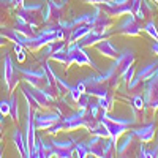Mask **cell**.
<instances>
[{
	"instance_id": "cell-1",
	"label": "cell",
	"mask_w": 158,
	"mask_h": 158,
	"mask_svg": "<svg viewBox=\"0 0 158 158\" xmlns=\"http://www.w3.org/2000/svg\"><path fill=\"white\" fill-rule=\"evenodd\" d=\"M43 10H44V3H25L19 6L16 15L19 19L25 21L36 29L43 22Z\"/></svg>"
},
{
	"instance_id": "cell-2",
	"label": "cell",
	"mask_w": 158,
	"mask_h": 158,
	"mask_svg": "<svg viewBox=\"0 0 158 158\" xmlns=\"http://www.w3.org/2000/svg\"><path fill=\"white\" fill-rule=\"evenodd\" d=\"M89 155H94L98 158L104 156H111V150L114 147L115 141L112 138H98V136H92L89 141H85Z\"/></svg>"
},
{
	"instance_id": "cell-3",
	"label": "cell",
	"mask_w": 158,
	"mask_h": 158,
	"mask_svg": "<svg viewBox=\"0 0 158 158\" xmlns=\"http://www.w3.org/2000/svg\"><path fill=\"white\" fill-rule=\"evenodd\" d=\"M98 120H100L104 127H106V130L109 131V136H111L115 142L118 141V138H120L123 133H127V131H128V125L120 123V122L114 120V118H111L109 114H108V111H104V109H101V108H100V112H98Z\"/></svg>"
},
{
	"instance_id": "cell-4",
	"label": "cell",
	"mask_w": 158,
	"mask_h": 158,
	"mask_svg": "<svg viewBox=\"0 0 158 158\" xmlns=\"http://www.w3.org/2000/svg\"><path fill=\"white\" fill-rule=\"evenodd\" d=\"M3 82L10 94L16 89L19 82V70L18 67H15V62L10 54H5L3 57Z\"/></svg>"
},
{
	"instance_id": "cell-5",
	"label": "cell",
	"mask_w": 158,
	"mask_h": 158,
	"mask_svg": "<svg viewBox=\"0 0 158 158\" xmlns=\"http://www.w3.org/2000/svg\"><path fill=\"white\" fill-rule=\"evenodd\" d=\"M68 60H70V65H71V63H76V65H79V67H82V65H89V67L101 71V70L97 67V63L89 57V54L84 51V48L79 46L77 43H71V44L68 46Z\"/></svg>"
},
{
	"instance_id": "cell-6",
	"label": "cell",
	"mask_w": 158,
	"mask_h": 158,
	"mask_svg": "<svg viewBox=\"0 0 158 158\" xmlns=\"http://www.w3.org/2000/svg\"><path fill=\"white\" fill-rule=\"evenodd\" d=\"M49 144H51V149H52L54 156L70 158V156H73V152H74L76 138L68 136L67 139H52V141H49Z\"/></svg>"
},
{
	"instance_id": "cell-7",
	"label": "cell",
	"mask_w": 158,
	"mask_h": 158,
	"mask_svg": "<svg viewBox=\"0 0 158 158\" xmlns=\"http://www.w3.org/2000/svg\"><path fill=\"white\" fill-rule=\"evenodd\" d=\"M65 5L56 0H48L43 10V24H57L62 21Z\"/></svg>"
},
{
	"instance_id": "cell-8",
	"label": "cell",
	"mask_w": 158,
	"mask_h": 158,
	"mask_svg": "<svg viewBox=\"0 0 158 158\" xmlns=\"http://www.w3.org/2000/svg\"><path fill=\"white\" fill-rule=\"evenodd\" d=\"M115 32L120 33V35H125V36H138V35L142 32L141 21H138L135 15L128 13V16H127L125 21L115 29Z\"/></svg>"
},
{
	"instance_id": "cell-9",
	"label": "cell",
	"mask_w": 158,
	"mask_h": 158,
	"mask_svg": "<svg viewBox=\"0 0 158 158\" xmlns=\"http://www.w3.org/2000/svg\"><path fill=\"white\" fill-rule=\"evenodd\" d=\"M22 87L33 97V100H35V103H36V106L48 108L49 104L54 101V95H52L51 92H48L44 87H33V85H30V84H29V85L24 84Z\"/></svg>"
},
{
	"instance_id": "cell-10",
	"label": "cell",
	"mask_w": 158,
	"mask_h": 158,
	"mask_svg": "<svg viewBox=\"0 0 158 158\" xmlns=\"http://www.w3.org/2000/svg\"><path fill=\"white\" fill-rule=\"evenodd\" d=\"M144 103L149 109H158V74H155L144 89Z\"/></svg>"
},
{
	"instance_id": "cell-11",
	"label": "cell",
	"mask_w": 158,
	"mask_h": 158,
	"mask_svg": "<svg viewBox=\"0 0 158 158\" xmlns=\"http://www.w3.org/2000/svg\"><path fill=\"white\" fill-rule=\"evenodd\" d=\"M54 40H57V35L56 32H51V30H41L40 33H36L33 38H29V43H27V48L29 51H38V49H41L44 48L48 43L51 41H54Z\"/></svg>"
},
{
	"instance_id": "cell-12",
	"label": "cell",
	"mask_w": 158,
	"mask_h": 158,
	"mask_svg": "<svg viewBox=\"0 0 158 158\" xmlns=\"http://www.w3.org/2000/svg\"><path fill=\"white\" fill-rule=\"evenodd\" d=\"M19 73L24 76L22 79L27 84L33 85V87H43V82H46V71L41 67L40 70H27V68H21L18 67Z\"/></svg>"
},
{
	"instance_id": "cell-13",
	"label": "cell",
	"mask_w": 158,
	"mask_h": 158,
	"mask_svg": "<svg viewBox=\"0 0 158 158\" xmlns=\"http://www.w3.org/2000/svg\"><path fill=\"white\" fill-rule=\"evenodd\" d=\"M156 70H158V62H152V63L146 65V67H142V70L127 84L128 89H136V85L139 82H146V81H149V79H152L156 74Z\"/></svg>"
},
{
	"instance_id": "cell-14",
	"label": "cell",
	"mask_w": 158,
	"mask_h": 158,
	"mask_svg": "<svg viewBox=\"0 0 158 158\" xmlns=\"http://www.w3.org/2000/svg\"><path fill=\"white\" fill-rule=\"evenodd\" d=\"M62 118V115L54 111V112H49V114H41V112H38L35 111L33 112V120H35V127L38 130H48L49 127H52L56 122H59Z\"/></svg>"
},
{
	"instance_id": "cell-15",
	"label": "cell",
	"mask_w": 158,
	"mask_h": 158,
	"mask_svg": "<svg viewBox=\"0 0 158 158\" xmlns=\"http://www.w3.org/2000/svg\"><path fill=\"white\" fill-rule=\"evenodd\" d=\"M135 60H136V56H135V52L130 51V49H127L123 54H118V57L114 59V67H115L117 74L120 76V79H122V74H123L130 67H133Z\"/></svg>"
},
{
	"instance_id": "cell-16",
	"label": "cell",
	"mask_w": 158,
	"mask_h": 158,
	"mask_svg": "<svg viewBox=\"0 0 158 158\" xmlns=\"http://www.w3.org/2000/svg\"><path fill=\"white\" fill-rule=\"evenodd\" d=\"M30 156L32 158H49V156H54L52 149H51V144L43 141L41 138H36L35 144H33V149L30 152Z\"/></svg>"
},
{
	"instance_id": "cell-17",
	"label": "cell",
	"mask_w": 158,
	"mask_h": 158,
	"mask_svg": "<svg viewBox=\"0 0 158 158\" xmlns=\"http://www.w3.org/2000/svg\"><path fill=\"white\" fill-rule=\"evenodd\" d=\"M0 35H2L5 40H8V41H11L13 44H22L24 48L27 46L29 43V38L22 36L21 33H18L15 29H8V27H0Z\"/></svg>"
},
{
	"instance_id": "cell-18",
	"label": "cell",
	"mask_w": 158,
	"mask_h": 158,
	"mask_svg": "<svg viewBox=\"0 0 158 158\" xmlns=\"http://www.w3.org/2000/svg\"><path fill=\"white\" fill-rule=\"evenodd\" d=\"M95 46H97V51L100 52V54L106 56V57H109V59H117L118 54H120V52H118V49L112 44V41H111V40H108V38L101 40V41L97 43Z\"/></svg>"
},
{
	"instance_id": "cell-19",
	"label": "cell",
	"mask_w": 158,
	"mask_h": 158,
	"mask_svg": "<svg viewBox=\"0 0 158 158\" xmlns=\"http://www.w3.org/2000/svg\"><path fill=\"white\" fill-rule=\"evenodd\" d=\"M135 133L136 138H139L141 142H152L155 138V123H147L141 128H135L131 130Z\"/></svg>"
},
{
	"instance_id": "cell-20",
	"label": "cell",
	"mask_w": 158,
	"mask_h": 158,
	"mask_svg": "<svg viewBox=\"0 0 158 158\" xmlns=\"http://www.w3.org/2000/svg\"><path fill=\"white\" fill-rule=\"evenodd\" d=\"M104 38H108L104 33H98V32H95V30H90L87 35H84L79 41H76L79 46H82V48H90V46H95L97 43H100L101 40H104Z\"/></svg>"
},
{
	"instance_id": "cell-21",
	"label": "cell",
	"mask_w": 158,
	"mask_h": 158,
	"mask_svg": "<svg viewBox=\"0 0 158 158\" xmlns=\"http://www.w3.org/2000/svg\"><path fill=\"white\" fill-rule=\"evenodd\" d=\"M92 30V27L89 24H79V25H76V27H73V30L70 32V36H68V44H71V43H76V41H79L84 35H87L89 32Z\"/></svg>"
},
{
	"instance_id": "cell-22",
	"label": "cell",
	"mask_w": 158,
	"mask_h": 158,
	"mask_svg": "<svg viewBox=\"0 0 158 158\" xmlns=\"http://www.w3.org/2000/svg\"><path fill=\"white\" fill-rule=\"evenodd\" d=\"M15 29L18 33H21L22 36H25V38H33L35 35H36V32H35V27L33 25H30V24H27L25 21H22V19H16V22H15Z\"/></svg>"
},
{
	"instance_id": "cell-23",
	"label": "cell",
	"mask_w": 158,
	"mask_h": 158,
	"mask_svg": "<svg viewBox=\"0 0 158 158\" xmlns=\"http://www.w3.org/2000/svg\"><path fill=\"white\" fill-rule=\"evenodd\" d=\"M85 94L100 98V97H104V95L109 94V87H108V84H104V82L89 84V85H85Z\"/></svg>"
},
{
	"instance_id": "cell-24",
	"label": "cell",
	"mask_w": 158,
	"mask_h": 158,
	"mask_svg": "<svg viewBox=\"0 0 158 158\" xmlns=\"http://www.w3.org/2000/svg\"><path fill=\"white\" fill-rule=\"evenodd\" d=\"M13 142H15V146H16L18 152L21 153V156H29L27 146H25V138L22 136L19 128H15V131H13Z\"/></svg>"
},
{
	"instance_id": "cell-25",
	"label": "cell",
	"mask_w": 158,
	"mask_h": 158,
	"mask_svg": "<svg viewBox=\"0 0 158 158\" xmlns=\"http://www.w3.org/2000/svg\"><path fill=\"white\" fill-rule=\"evenodd\" d=\"M153 5L150 3V0H141V5H139V10L136 13V19L138 21H146L152 16V13H153Z\"/></svg>"
},
{
	"instance_id": "cell-26",
	"label": "cell",
	"mask_w": 158,
	"mask_h": 158,
	"mask_svg": "<svg viewBox=\"0 0 158 158\" xmlns=\"http://www.w3.org/2000/svg\"><path fill=\"white\" fill-rule=\"evenodd\" d=\"M133 138H135L133 131H127V133H123V138L115 142V150H117L118 155H122V153L127 152V149L131 146V142H133Z\"/></svg>"
},
{
	"instance_id": "cell-27",
	"label": "cell",
	"mask_w": 158,
	"mask_h": 158,
	"mask_svg": "<svg viewBox=\"0 0 158 158\" xmlns=\"http://www.w3.org/2000/svg\"><path fill=\"white\" fill-rule=\"evenodd\" d=\"M65 44H67V41H65V40H54V41L48 43V44L44 46V49H43V57H51L52 54H56L57 51L63 49Z\"/></svg>"
},
{
	"instance_id": "cell-28",
	"label": "cell",
	"mask_w": 158,
	"mask_h": 158,
	"mask_svg": "<svg viewBox=\"0 0 158 158\" xmlns=\"http://www.w3.org/2000/svg\"><path fill=\"white\" fill-rule=\"evenodd\" d=\"M10 117L13 118V120H19V111H18V97L16 95H13V92L10 94Z\"/></svg>"
},
{
	"instance_id": "cell-29",
	"label": "cell",
	"mask_w": 158,
	"mask_h": 158,
	"mask_svg": "<svg viewBox=\"0 0 158 158\" xmlns=\"http://www.w3.org/2000/svg\"><path fill=\"white\" fill-rule=\"evenodd\" d=\"M89 131H90V135H92V136H98V138H111V136H109V131L106 130V127H104L101 122H98L95 127H92Z\"/></svg>"
},
{
	"instance_id": "cell-30",
	"label": "cell",
	"mask_w": 158,
	"mask_h": 158,
	"mask_svg": "<svg viewBox=\"0 0 158 158\" xmlns=\"http://www.w3.org/2000/svg\"><path fill=\"white\" fill-rule=\"evenodd\" d=\"M49 59H52V60H56V62H59V63H63V65H67V67H70V60H68V49H60V51H57L56 54H52Z\"/></svg>"
},
{
	"instance_id": "cell-31",
	"label": "cell",
	"mask_w": 158,
	"mask_h": 158,
	"mask_svg": "<svg viewBox=\"0 0 158 158\" xmlns=\"http://www.w3.org/2000/svg\"><path fill=\"white\" fill-rule=\"evenodd\" d=\"M98 104H100L101 109H104V111L109 112V111L112 109V106H114V98H112V95L108 94V95H104V97H100V98H98Z\"/></svg>"
},
{
	"instance_id": "cell-32",
	"label": "cell",
	"mask_w": 158,
	"mask_h": 158,
	"mask_svg": "<svg viewBox=\"0 0 158 158\" xmlns=\"http://www.w3.org/2000/svg\"><path fill=\"white\" fill-rule=\"evenodd\" d=\"M142 30L146 32L149 36H152L155 41H158V30H156V25H155V22L153 21H149L146 25L142 27Z\"/></svg>"
},
{
	"instance_id": "cell-33",
	"label": "cell",
	"mask_w": 158,
	"mask_h": 158,
	"mask_svg": "<svg viewBox=\"0 0 158 158\" xmlns=\"http://www.w3.org/2000/svg\"><path fill=\"white\" fill-rule=\"evenodd\" d=\"M76 156L79 158H85L89 155V149H87V144L85 142H76V146H74V152Z\"/></svg>"
},
{
	"instance_id": "cell-34",
	"label": "cell",
	"mask_w": 158,
	"mask_h": 158,
	"mask_svg": "<svg viewBox=\"0 0 158 158\" xmlns=\"http://www.w3.org/2000/svg\"><path fill=\"white\" fill-rule=\"evenodd\" d=\"M130 104H131V108H133L135 111H142V108L146 106V103H144V97H141V95H135L133 98H131Z\"/></svg>"
},
{
	"instance_id": "cell-35",
	"label": "cell",
	"mask_w": 158,
	"mask_h": 158,
	"mask_svg": "<svg viewBox=\"0 0 158 158\" xmlns=\"http://www.w3.org/2000/svg\"><path fill=\"white\" fill-rule=\"evenodd\" d=\"M76 103H77V109H87L89 104H90V95L84 92V94L79 97V100H77Z\"/></svg>"
},
{
	"instance_id": "cell-36",
	"label": "cell",
	"mask_w": 158,
	"mask_h": 158,
	"mask_svg": "<svg viewBox=\"0 0 158 158\" xmlns=\"http://www.w3.org/2000/svg\"><path fill=\"white\" fill-rule=\"evenodd\" d=\"M68 95H70V98L76 103V101L79 100V97L82 95V92H81V90H79V89L74 85V87H70V90H68Z\"/></svg>"
},
{
	"instance_id": "cell-37",
	"label": "cell",
	"mask_w": 158,
	"mask_h": 158,
	"mask_svg": "<svg viewBox=\"0 0 158 158\" xmlns=\"http://www.w3.org/2000/svg\"><path fill=\"white\" fill-rule=\"evenodd\" d=\"M0 114H2L3 117L10 115V101L8 100H2V101H0Z\"/></svg>"
},
{
	"instance_id": "cell-38",
	"label": "cell",
	"mask_w": 158,
	"mask_h": 158,
	"mask_svg": "<svg viewBox=\"0 0 158 158\" xmlns=\"http://www.w3.org/2000/svg\"><path fill=\"white\" fill-rule=\"evenodd\" d=\"M133 77H135V68H133V67H130V68H128V70H127V71L122 74V79H123V81H125L127 84H128V82L131 81V79H133Z\"/></svg>"
},
{
	"instance_id": "cell-39",
	"label": "cell",
	"mask_w": 158,
	"mask_h": 158,
	"mask_svg": "<svg viewBox=\"0 0 158 158\" xmlns=\"http://www.w3.org/2000/svg\"><path fill=\"white\" fill-rule=\"evenodd\" d=\"M156 156H158V142H156L155 149L147 150V153H146V158H156Z\"/></svg>"
},
{
	"instance_id": "cell-40",
	"label": "cell",
	"mask_w": 158,
	"mask_h": 158,
	"mask_svg": "<svg viewBox=\"0 0 158 158\" xmlns=\"http://www.w3.org/2000/svg\"><path fill=\"white\" fill-rule=\"evenodd\" d=\"M10 5L13 8H19V6L24 5V0H10Z\"/></svg>"
},
{
	"instance_id": "cell-41",
	"label": "cell",
	"mask_w": 158,
	"mask_h": 158,
	"mask_svg": "<svg viewBox=\"0 0 158 158\" xmlns=\"http://www.w3.org/2000/svg\"><path fill=\"white\" fill-rule=\"evenodd\" d=\"M85 3H92V5H103L106 3V0H84Z\"/></svg>"
},
{
	"instance_id": "cell-42",
	"label": "cell",
	"mask_w": 158,
	"mask_h": 158,
	"mask_svg": "<svg viewBox=\"0 0 158 158\" xmlns=\"http://www.w3.org/2000/svg\"><path fill=\"white\" fill-rule=\"evenodd\" d=\"M24 60H25V52L24 51L18 52V62H24Z\"/></svg>"
},
{
	"instance_id": "cell-43",
	"label": "cell",
	"mask_w": 158,
	"mask_h": 158,
	"mask_svg": "<svg viewBox=\"0 0 158 158\" xmlns=\"http://www.w3.org/2000/svg\"><path fill=\"white\" fill-rule=\"evenodd\" d=\"M146 153H147V150H146V149H144V147L141 146V147H139V155H138V156H142V158H146Z\"/></svg>"
},
{
	"instance_id": "cell-44",
	"label": "cell",
	"mask_w": 158,
	"mask_h": 158,
	"mask_svg": "<svg viewBox=\"0 0 158 158\" xmlns=\"http://www.w3.org/2000/svg\"><path fill=\"white\" fill-rule=\"evenodd\" d=\"M152 51L155 52V54H158V41H156V43H153V46H152Z\"/></svg>"
},
{
	"instance_id": "cell-45",
	"label": "cell",
	"mask_w": 158,
	"mask_h": 158,
	"mask_svg": "<svg viewBox=\"0 0 158 158\" xmlns=\"http://www.w3.org/2000/svg\"><path fill=\"white\" fill-rule=\"evenodd\" d=\"M3 44H5V38L0 35V46H3Z\"/></svg>"
},
{
	"instance_id": "cell-46",
	"label": "cell",
	"mask_w": 158,
	"mask_h": 158,
	"mask_svg": "<svg viewBox=\"0 0 158 158\" xmlns=\"http://www.w3.org/2000/svg\"><path fill=\"white\" fill-rule=\"evenodd\" d=\"M0 125H3V115L0 114Z\"/></svg>"
},
{
	"instance_id": "cell-47",
	"label": "cell",
	"mask_w": 158,
	"mask_h": 158,
	"mask_svg": "<svg viewBox=\"0 0 158 158\" xmlns=\"http://www.w3.org/2000/svg\"><path fill=\"white\" fill-rule=\"evenodd\" d=\"M0 135H2V125H0Z\"/></svg>"
},
{
	"instance_id": "cell-48",
	"label": "cell",
	"mask_w": 158,
	"mask_h": 158,
	"mask_svg": "<svg viewBox=\"0 0 158 158\" xmlns=\"http://www.w3.org/2000/svg\"><path fill=\"white\" fill-rule=\"evenodd\" d=\"M153 2H155V3H158V0H153Z\"/></svg>"
},
{
	"instance_id": "cell-49",
	"label": "cell",
	"mask_w": 158,
	"mask_h": 158,
	"mask_svg": "<svg viewBox=\"0 0 158 158\" xmlns=\"http://www.w3.org/2000/svg\"><path fill=\"white\" fill-rule=\"evenodd\" d=\"M0 156H2V150H0Z\"/></svg>"
},
{
	"instance_id": "cell-50",
	"label": "cell",
	"mask_w": 158,
	"mask_h": 158,
	"mask_svg": "<svg viewBox=\"0 0 158 158\" xmlns=\"http://www.w3.org/2000/svg\"><path fill=\"white\" fill-rule=\"evenodd\" d=\"M106 2H112V0H106Z\"/></svg>"
}]
</instances>
